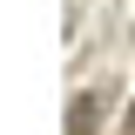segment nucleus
<instances>
[{
	"mask_svg": "<svg viewBox=\"0 0 135 135\" xmlns=\"http://www.w3.org/2000/svg\"><path fill=\"white\" fill-rule=\"evenodd\" d=\"M95 122H101V95H81L68 115V135H95Z\"/></svg>",
	"mask_w": 135,
	"mask_h": 135,
	"instance_id": "f257e3e1",
	"label": "nucleus"
},
{
	"mask_svg": "<svg viewBox=\"0 0 135 135\" xmlns=\"http://www.w3.org/2000/svg\"><path fill=\"white\" fill-rule=\"evenodd\" d=\"M128 128H135V108H128Z\"/></svg>",
	"mask_w": 135,
	"mask_h": 135,
	"instance_id": "f03ea898",
	"label": "nucleus"
}]
</instances>
